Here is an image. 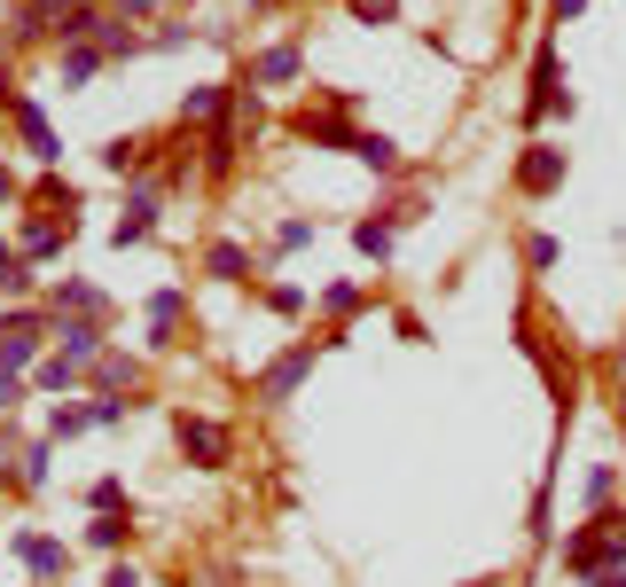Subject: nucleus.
Here are the masks:
<instances>
[{
  "label": "nucleus",
  "instance_id": "f257e3e1",
  "mask_svg": "<svg viewBox=\"0 0 626 587\" xmlns=\"http://www.w3.org/2000/svg\"><path fill=\"white\" fill-rule=\"evenodd\" d=\"M172 431H181V455H189V462H204V470H220V462H227V431H220V424H204V415H181Z\"/></svg>",
  "mask_w": 626,
  "mask_h": 587
},
{
  "label": "nucleus",
  "instance_id": "f03ea898",
  "mask_svg": "<svg viewBox=\"0 0 626 587\" xmlns=\"http://www.w3.org/2000/svg\"><path fill=\"white\" fill-rule=\"evenodd\" d=\"M55 353L86 369V361L103 353V321H86V313H71V321H63V313H55Z\"/></svg>",
  "mask_w": 626,
  "mask_h": 587
},
{
  "label": "nucleus",
  "instance_id": "7ed1b4c3",
  "mask_svg": "<svg viewBox=\"0 0 626 587\" xmlns=\"http://www.w3.org/2000/svg\"><path fill=\"white\" fill-rule=\"evenodd\" d=\"M306 376H314V345H290V353H283L275 369L258 376V399H290V392H298Z\"/></svg>",
  "mask_w": 626,
  "mask_h": 587
},
{
  "label": "nucleus",
  "instance_id": "20e7f679",
  "mask_svg": "<svg viewBox=\"0 0 626 587\" xmlns=\"http://www.w3.org/2000/svg\"><path fill=\"white\" fill-rule=\"evenodd\" d=\"M556 181H564V149H541V141H532L524 164H517V189H524V196H549Z\"/></svg>",
  "mask_w": 626,
  "mask_h": 587
},
{
  "label": "nucleus",
  "instance_id": "39448f33",
  "mask_svg": "<svg viewBox=\"0 0 626 587\" xmlns=\"http://www.w3.org/2000/svg\"><path fill=\"white\" fill-rule=\"evenodd\" d=\"M0 361H9V369H32V361H40V321H32V313H9V321H0Z\"/></svg>",
  "mask_w": 626,
  "mask_h": 587
},
{
  "label": "nucleus",
  "instance_id": "423d86ee",
  "mask_svg": "<svg viewBox=\"0 0 626 587\" xmlns=\"http://www.w3.org/2000/svg\"><path fill=\"white\" fill-rule=\"evenodd\" d=\"M17 134H24V149L40 157V164H55L63 149H55V134H47V110L32 103V95H17Z\"/></svg>",
  "mask_w": 626,
  "mask_h": 587
},
{
  "label": "nucleus",
  "instance_id": "0eeeda50",
  "mask_svg": "<svg viewBox=\"0 0 626 587\" xmlns=\"http://www.w3.org/2000/svg\"><path fill=\"white\" fill-rule=\"evenodd\" d=\"M149 227H157V189H134L126 196V220L110 227V243L126 250V243H149Z\"/></svg>",
  "mask_w": 626,
  "mask_h": 587
},
{
  "label": "nucleus",
  "instance_id": "6e6552de",
  "mask_svg": "<svg viewBox=\"0 0 626 587\" xmlns=\"http://www.w3.org/2000/svg\"><path fill=\"white\" fill-rule=\"evenodd\" d=\"M17 556H24L40 579H63V572H71V548H63V541H47V533H17Z\"/></svg>",
  "mask_w": 626,
  "mask_h": 587
},
{
  "label": "nucleus",
  "instance_id": "1a4fd4ad",
  "mask_svg": "<svg viewBox=\"0 0 626 587\" xmlns=\"http://www.w3.org/2000/svg\"><path fill=\"white\" fill-rule=\"evenodd\" d=\"M298 71H306V55H298L290 40H283V47H266V55L251 63V78H258V87H290V78H298Z\"/></svg>",
  "mask_w": 626,
  "mask_h": 587
},
{
  "label": "nucleus",
  "instance_id": "9d476101",
  "mask_svg": "<svg viewBox=\"0 0 626 587\" xmlns=\"http://www.w3.org/2000/svg\"><path fill=\"white\" fill-rule=\"evenodd\" d=\"M103 63H110V55H103L95 40H71V47H63V87H86V78H95Z\"/></svg>",
  "mask_w": 626,
  "mask_h": 587
},
{
  "label": "nucleus",
  "instance_id": "9b49d317",
  "mask_svg": "<svg viewBox=\"0 0 626 587\" xmlns=\"http://www.w3.org/2000/svg\"><path fill=\"white\" fill-rule=\"evenodd\" d=\"M227 103H235L227 87H189V95H181V126H212Z\"/></svg>",
  "mask_w": 626,
  "mask_h": 587
},
{
  "label": "nucleus",
  "instance_id": "f8f14e48",
  "mask_svg": "<svg viewBox=\"0 0 626 587\" xmlns=\"http://www.w3.org/2000/svg\"><path fill=\"white\" fill-rule=\"evenodd\" d=\"M55 313H86V321H103L110 298H103L95 282H63V290H55Z\"/></svg>",
  "mask_w": 626,
  "mask_h": 587
},
{
  "label": "nucleus",
  "instance_id": "ddd939ff",
  "mask_svg": "<svg viewBox=\"0 0 626 587\" xmlns=\"http://www.w3.org/2000/svg\"><path fill=\"white\" fill-rule=\"evenodd\" d=\"M556 110V47H541V63H532V118Z\"/></svg>",
  "mask_w": 626,
  "mask_h": 587
},
{
  "label": "nucleus",
  "instance_id": "4468645a",
  "mask_svg": "<svg viewBox=\"0 0 626 587\" xmlns=\"http://www.w3.org/2000/svg\"><path fill=\"white\" fill-rule=\"evenodd\" d=\"M172 321H181V290H157L149 298V345H172Z\"/></svg>",
  "mask_w": 626,
  "mask_h": 587
},
{
  "label": "nucleus",
  "instance_id": "2eb2a0df",
  "mask_svg": "<svg viewBox=\"0 0 626 587\" xmlns=\"http://www.w3.org/2000/svg\"><path fill=\"white\" fill-rule=\"evenodd\" d=\"M78 431H95V407H47V439H78Z\"/></svg>",
  "mask_w": 626,
  "mask_h": 587
},
{
  "label": "nucleus",
  "instance_id": "dca6fc26",
  "mask_svg": "<svg viewBox=\"0 0 626 587\" xmlns=\"http://www.w3.org/2000/svg\"><path fill=\"white\" fill-rule=\"evenodd\" d=\"M126 533H134V510H103L95 525H86V541H95V548H126Z\"/></svg>",
  "mask_w": 626,
  "mask_h": 587
},
{
  "label": "nucleus",
  "instance_id": "f3484780",
  "mask_svg": "<svg viewBox=\"0 0 626 587\" xmlns=\"http://www.w3.org/2000/svg\"><path fill=\"white\" fill-rule=\"evenodd\" d=\"M352 157L376 164V173H400V141H384V134H361V141H352Z\"/></svg>",
  "mask_w": 626,
  "mask_h": 587
},
{
  "label": "nucleus",
  "instance_id": "a211bd4d",
  "mask_svg": "<svg viewBox=\"0 0 626 587\" xmlns=\"http://www.w3.org/2000/svg\"><path fill=\"white\" fill-rule=\"evenodd\" d=\"M63 235H71V220H32V227H24V259H47Z\"/></svg>",
  "mask_w": 626,
  "mask_h": 587
},
{
  "label": "nucleus",
  "instance_id": "6ab92c4d",
  "mask_svg": "<svg viewBox=\"0 0 626 587\" xmlns=\"http://www.w3.org/2000/svg\"><path fill=\"white\" fill-rule=\"evenodd\" d=\"M141 376V361H126V353H95V384L103 392H118V384H134Z\"/></svg>",
  "mask_w": 626,
  "mask_h": 587
},
{
  "label": "nucleus",
  "instance_id": "aec40b11",
  "mask_svg": "<svg viewBox=\"0 0 626 587\" xmlns=\"http://www.w3.org/2000/svg\"><path fill=\"white\" fill-rule=\"evenodd\" d=\"M204 267H212L220 282H243V267H251V259H243V243H212V250H204Z\"/></svg>",
  "mask_w": 626,
  "mask_h": 587
},
{
  "label": "nucleus",
  "instance_id": "412c9836",
  "mask_svg": "<svg viewBox=\"0 0 626 587\" xmlns=\"http://www.w3.org/2000/svg\"><path fill=\"white\" fill-rule=\"evenodd\" d=\"M78 376H86V369H78V361H63V353H47V361H40V392H71Z\"/></svg>",
  "mask_w": 626,
  "mask_h": 587
},
{
  "label": "nucleus",
  "instance_id": "4be33fe9",
  "mask_svg": "<svg viewBox=\"0 0 626 587\" xmlns=\"http://www.w3.org/2000/svg\"><path fill=\"white\" fill-rule=\"evenodd\" d=\"M352 243H361L369 259H392V220H361V227H352Z\"/></svg>",
  "mask_w": 626,
  "mask_h": 587
},
{
  "label": "nucleus",
  "instance_id": "5701e85b",
  "mask_svg": "<svg viewBox=\"0 0 626 587\" xmlns=\"http://www.w3.org/2000/svg\"><path fill=\"white\" fill-rule=\"evenodd\" d=\"M24 282H32V267H24V250H9V243H0V290H9V298H17Z\"/></svg>",
  "mask_w": 626,
  "mask_h": 587
},
{
  "label": "nucleus",
  "instance_id": "b1692460",
  "mask_svg": "<svg viewBox=\"0 0 626 587\" xmlns=\"http://www.w3.org/2000/svg\"><path fill=\"white\" fill-rule=\"evenodd\" d=\"M86 501H95V517H103V510H118V501H126V485L118 478H95V485H86Z\"/></svg>",
  "mask_w": 626,
  "mask_h": 587
},
{
  "label": "nucleus",
  "instance_id": "393cba45",
  "mask_svg": "<svg viewBox=\"0 0 626 587\" xmlns=\"http://www.w3.org/2000/svg\"><path fill=\"white\" fill-rule=\"evenodd\" d=\"M352 17H361V24H392L400 0H352Z\"/></svg>",
  "mask_w": 626,
  "mask_h": 587
},
{
  "label": "nucleus",
  "instance_id": "a878e982",
  "mask_svg": "<svg viewBox=\"0 0 626 587\" xmlns=\"http://www.w3.org/2000/svg\"><path fill=\"white\" fill-rule=\"evenodd\" d=\"M524 259H532V267H556L564 250H556V235H532V243H524Z\"/></svg>",
  "mask_w": 626,
  "mask_h": 587
},
{
  "label": "nucleus",
  "instance_id": "bb28decb",
  "mask_svg": "<svg viewBox=\"0 0 626 587\" xmlns=\"http://www.w3.org/2000/svg\"><path fill=\"white\" fill-rule=\"evenodd\" d=\"M275 243H283V250H306V243H314V220H283V235H275Z\"/></svg>",
  "mask_w": 626,
  "mask_h": 587
},
{
  "label": "nucleus",
  "instance_id": "cd10ccee",
  "mask_svg": "<svg viewBox=\"0 0 626 587\" xmlns=\"http://www.w3.org/2000/svg\"><path fill=\"white\" fill-rule=\"evenodd\" d=\"M321 306H329V313H361V290H352V282H337V290H329Z\"/></svg>",
  "mask_w": 626,
  "mask_h": 587
},
{
  "label": "nucleus",
  "instance_id": "c85d7f7f",
  "mask_svg": "<svg viewBox=\"0 0 626 587\" xmlns=\"http://www.w3.org/2000/svg\"><path fill=\"white\" fill-rule=\"evenodd\" d=\"M611 485H618V470H611V462H603V470H595V478H587V501H595V510H603V501H611Z\"/></svg>",
  "mask_w": 626,
  "mask_h": 587
},
{
  "label": "nucleus",
  "instance_id": "c756f323",
  "mask_svg": "<svg viewBox=\"0 0 626 587\" xmlns=\"http://www.w3.org/2000/svg\"><path fill=\"white\" fill-rule=\"evenodd\" d=\"M157 9H165V0H118V24L126 17H157Z\"/></svg>",
  "mask_w": 626,
  "mask_h": 587
},
{
  "label": "nucleus",
  "instance_id": "7c9ffc66",
  "mask_svg": "<svg viewBox=\"0 0 626 587\" xmlns=\"http://www.w3.org/2000/svg\"><path fill=\"white\" fill-rule=\"evenodd\" d=\"M103 587H141V572H134V564H118V572H110Z\"/></svg>",
  "mask_w": 626,
  "mask_h": 587
},
{
  "label": "nucleus",
  "instance_id": "2f4dec72",
  "mask_svg": "<svg viewBox=\"0 0 626 587\" xmlns=\"http://www.w3.org/2000/svg\"><path fill=\"white\" fill-rule=\"evenodd\" d=\"M580 9H587V0H556V24H564V17H580Z\"/></svg>",
  "mask_w": 626,
  "mask_h": 587
},
{
  "label": "nucleus",
  "instance_id": "473e14b6",
  "mask_svg": "<svg viewBox=\"0 0 626 587\" xmlns=\"http://www.w3.org/2000/svg\"><path fill=\"white\" fill-rule=\"evenodd\" d=\"M9 196H17V181H9V164H0V204H9Z\"/></svg>",
  "mask_w": 626,
  "mask_h": 587
},
{
  "label": "nucleus",
  "instance_id": "72a5a7b5",
  "mask_svg": "<svg viewBox=\"0 0 626 587\" xmlns=\"http://www.w3.org/2000/svg\"><path fill=\"white\" fill-rule=\"evenodd\" d=\"M595 587H626V572H603V579H595Z\"/></svg>",
  "mask_w": 626,
  "mask_h": 587
}]
</instances>
